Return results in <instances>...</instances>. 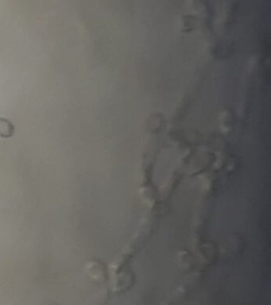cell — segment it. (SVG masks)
Masks as SVG:
<instances>
[{
  "instance_id": "cell-1",
  "label": "cell",
  "mask_w": 271,
  "mask_h": 305,
  "mask_svg": "<svg viewBox=\"0 0 271 305\" xmlns=\"http://www.w3.org/2000/svg\"><path fill=\"white\" fill-rule=\"evenodd\" d=\"M15 132V126L8 119L0 118V137L9 138Z\"/></svg>"
}]
</instances>
